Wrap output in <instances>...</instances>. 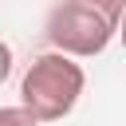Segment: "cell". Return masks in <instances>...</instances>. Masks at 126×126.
<instances>
[{
    "instance_id": "6da1fadb",
    "label": "cell",
    "mask_w": 126,
    "mask_h": 126,
    "mask_svg": "<svg viewBox=\"0 0 126 126\" xmlns=\"http://www.w3.org/2000/svg\"><path fill=\"white\" fill-rule=\"evenodd\" d=\"M122 0H59L47 16V43L67 59L102 55L118 32Z\"/></svg>"
},
{
    "instance_id": "7a4b0ae2",
    "label": "cell",
    "mask_w": 126,
    "mask_h": 126,
    "mask_svg": "<svg viewBox=\"0 0 126 126\" xmlns=\"http://www.w3.org/2000/svg\"><path fill=\"white\" fill-rule=\"evenodd\" d=\"M83 87H87V75H83L79 59L43 51L28 63V71L20 79V106L35 122H59L75 110Z\"/></svg>"
},
{
    "instance_id": "3957f363",
    "label": "cell",
    "mask_w": 126,
    "mask_h": 126,
    "mask_svg": "<svg viewBox=\"0 0 126 126\" xmlns=\"http://www.w3.org/2000/svg\"><path fill=\"white\" fill-rule=\"evenodd\" d=\"M0 126H39V122L16 102V106H0Z\"/></svg>"
},
{
    "instance_id": "277c9868",
    "label": "cell",
    "mask_w": 126,
    "mask_h": 126,
    "mask_svg": "<svg viewBox=\"0 0 126 126\" xmlns=\"http://www.w3.org/2000/svg\"><path fill=\"white\" fill-rule=\"evenodd\" d=\"M8 75H12V47L0 39V83H4Z\"/></svg>"
}]
</instances>
